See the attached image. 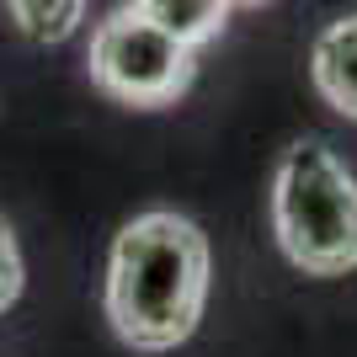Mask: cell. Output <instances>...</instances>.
<instances>
[{"mask_svg": "<svg viewBox=\"0 0 357 357\" xmlns=\"http://www.w3.org/2000/svg\"><path fill=\"white\" fill-rule=\"evenodd\" d=\"M310 75H314V91H320L342 118L357 123V11L342 16V22H331V27L314 38Z\"/></svg>", "mask_w": 357, "mask_h": 357, "instance_id": "4", "label": "cell"}, {"mask_svg": "<svg viewBox=\"0 0 357 357\" xmlns=\"http://www.w3.org/2000/svg\"><path fill=\"white\" fill-rule=\"evenodd\" d=\"M208 298V240L181 213H139L107 256V320L134 352H171Z\"/></svg>", "mask_w": 357, "mask_h": 357, "instance_id": "1", "label": "cell"}, {"mask_svg": "<svg viewBox=\"0 0 357 357\" xmlns=\"http://www.w3.org/2000/svg\"><path fill=\"white\" fill-rule=\"evenodd\" d=\"M91 80L123 107H165L192 86L197 59L192 48L160 32L134 6L112 11L91 38Z\"/></svg>", "mask_w": 357, "mask_h": 357, "instance_id": "3", "label": "cell"}, {"mask_svg": "<svg viewBox=\"0 0 357 357\" xmlns=\"http://www.w3.org/2000/svg\"><path fill=\"white\" fill-rule=\"evenodd\" d=\"M134 11L149 16L160 32H171L176 43L197 48L219 38V27L229 22V0H134Z\"/></svg>", "mask_w": 357, "mask_h": 357, "instance_id": "5", "label": "cell"}, {"mask_svg": "<svg viewBox=\"0 0 357 357\" xmlns=\"http://www.w3.org/2000/svg\"><path fill=\"white\" fill-rule=\"evenodd\" d=\"M16 294H22V251H16L11 224L0 219V314L16 304Z\"/></svg>", "mask_w": 357, "mask_h": 357, "instance_id": "7", "label": "cell"}, {"mask_svg": "<svg viewBox=\"0 0 357 357\" xmlns=\"http://www.w3.org/2000/svg\"><path fill=\"white\" fill-rule=\"evenodd\" d=\"M6 6L32 43H64L86 16V0H6Z\"/></svg>", "mask_w": 357, "mask_h": 357, "instance_id": "6", "label": "cell"}, {"mask_svg": "<svg viewBox=\"0 0 357 357\" xmlns=\"http://www.w3.org/2000/svg\"><path fill=\"white\" fill-rule=\"evenodd\" d=\"M272 229L298 272L342 278L357 267V181L320 139H298L272 181Z\"/></svg>", "mask_w": 357, "mask_h": 357, "instance_id": "2", "label": "cell"}, {"mask_svg": "<svg viewBox=\"0 0 357 357\" xmlns=\"http://www.w3.org/2000/svg\"><path fill=\"white\" fill-rule=\"evenodd\" d=\"M229 6H267V0H229Z\"/></svg>", "mask_w": 357, "mask_h": 357, "instance_id": "8", "label": "cell"}]
</instances>
